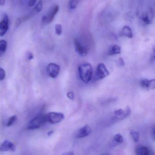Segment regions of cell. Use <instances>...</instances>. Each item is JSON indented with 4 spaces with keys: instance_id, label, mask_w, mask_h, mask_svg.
Returning <instances> with one entry per match:
<instances>
[{
    "instance_id": "ffe728a7",
    "label": "cell",
    "mask_w": 155,
    "mask_h": 155,
    "mask_svg": "<svg viewBox=\"0 0 155 155\" xmlns=\"http://www.w3.org/2000/svg\"><path fill=\"white\" fill-rule=\"evenodd\" d=\"M17 119V117L16 115H14V116H11L9 118L7 122V127H10L13 124V123L16 121Z\"/></svg>"
},
{
    "instance_id": "d4e9b609",
    "label": "cell",
    "mask_w": 155,
    "mask_h": 155,
    "mask_svg": "<svg viewBox=\"0 0 155 155\" xmlns=\"http://www.w3.org/2000/svg\"><path fill=\"white\" fill-rule=\"evenodd\" d=\"M67 95L70 100H73L74 99V94L73 92H69L67 93Z\"/></svg>"
},
{
    "instance_id": "ac0fdd59",
    "label": "cell",
    "mask_w": 155,
    "mask_h": 155,
    "mask_svg": "<svg viewBox=\"0 0 155 155\" xmlns=\"http://www.w3.org/2000/svg\"><path fill=\"white\" fill-rule=\"evenodd\" d=\"M7 47V41L3 39L0 40V54H2L6 51Z\"/></svg>"
},
{
    "instance_id": "7402d4cb",
    "label": "cell",
    "mask_w": 155,
    "mask_h": 155,
    "mask_svg": "<svg viewBox=\"0 0 155 155\" xmlns=\"http://www.w3.org/2000/svg\"><path fill=\"white\" fill-rule=\"evenodd\" d=\"M55 33L58 36H60L62 33V26L61 24H58L55 26Z\"/></svg>"
},
{
    "instance_id": "9a60e30c",
    "label": "cell",
    "mask_w": 155,
    "mask_h": 155,
    "mask_svg": "<svg viewBox=\"0 0 155 155\" xmlns=\"http://www.w3.org/2000/svg\"><path fill=\"white\" fill-rule=\"evenodd\" d=\"M152 16L153 17L154 16V12H153V10L151 9L149 13L146 12L143 15L142 20H143V22L147 24H150L152 22V20H151V19Z\"/></svg>"
},
{
    "instance_id": "4dcf8cb0",
    "label": "cell",
    "mask_w": 155,
    "mask_h": 155,
    "mask_svg": "<svg viewBox=\"0 0 155 155\" xmlns=\"http://www.w3.org/2000/svg\"><path fill=\"white\" fill-rule=\"evenodd\" d=\"M54 131H50L48 133H47V135L48 136H50L52 135Z\"/></svg>"
},
{
    "instance_id": "52a82bcc",
    "label": "cell",
    "mask_w": 155,
    "mask_h": 155,
    "mask_svg": "<svg viewBox=\"0 0 155 155\" xmlns=\"http://www.w3.org/2000/svg\"><path fill=\"white\" fill-rule=\"evenodd\" d=\"M8 23V16L7 14H3L2 21L0 22V37L4 36L7 31Z\"/></svg>"
},
{
    "instance_id": "f546056e",
    "label": "cell",
    "mask_w": 155,
    "mask_h": 155,
    "mask_svg": "<svg viewBox=\"0 0 155 155\" xmlns=\"http://www.w3.org/2000/svg\"><path fill=\"white\" fill-rule=\"evenodd\" d=\"M5 2V0H0V6H3Z\"/></svg>"
},
{
    "instance_id": "cb8c5ba5",
    "label": "cell",
    "mask_w": 155,
    "mask_h": 155,
    "mask_svg": "<svg viewBox=\"0 0 155 155\" xmlns=\"http://www.w3.org/2000/svg\"><path fill=\"white\" fill-rule=\"evenodd\" d=\"M6 73L5 70L1 68H0V81L2 80L5 79Z\"/></svg>"
},
{
    "instance_id": "83f0119b",
    "label": "cell",
    "mask_w": 155,
    "mask_h": 155,
    "mask_svg": "<svg viewBox=\"0 0 155 155\" xmlns=\"http://www.w3.org/2000/svg\"><path fill=\"white\" fill-rule=\"evenodd\" d=\"M118 63L121 66H124V62L122 58H120L119 59H118Z\"/></svg>"
},
{
    "instance_id": "6da1fadb",
    "label": "cell",
    "mask_w": 155,
    "mask_h": 155,
    "mask_svg": "<svg viewBox=\"0 0 155 155\" xmlns=\"http://www.w3.org/2000/svg\"><path fill=\"white\" fill-rule=\"evenodd\" d=\"M79 77L81 80L85 83H88L91 80L93 74L92 66L89 63H83L78 67Z\"/></svg>"
},
{
    "instance_id": "8fae6325",
    "label": "cell",
    "mask_w": 155,
    "mask_h": 155,
    "mask_svg": "<svg viewBox=\"0 0 155 155\" xmlns=\"http://www.w3.org/2000/svg\"><path fill=\"white\" fill-rule=\"evenodd\" d=\"M42 5H43V2H42V1L41 0H40V1H39L38 4H37L36 7H35V8L32 10V11L31 12L29 15H28V16H25V17L21 18V19H22L21 20H22V22L25 21V20H27V19L35 16L36 15H37V14L42 10Z\"/></svg>"
},
{
    "instance_id": "1f68e13d",
    "label": "cell",
    "mask_w": 155,
    "mask_h": 155,
    "mask_svg": "<svg viewBox=\"0 0 155 155\" xmlns=\"http://www.w3.org/2000/svg\"><path fill=\"white\" fill-rule=\"evenodd\" d=\"M108 155V154H107V153H103V154H101V155Z\"/></svg>"
},
{
    "instance_id": "603a6c76",
    "label": "cell",
    "mask_w": 155,
    "mask_h": 155,
    "mask_svg": "<svg viewBox=\"0 0 155 155\" xmlns=\"http://www.w3.org/2000/svg\"><path fill=\"white\" fill-rule=\"evenodd\" d=\"M77 5V1L76 0H70V7L72 9H74L76 7Z\"/></svg>"
},
{
    "instance_id": "d6986e66",
    "label": "cell",
    "mask_w": 155,
    "mask_h": 155,
    "mask_svg": "<svg viewBox=\"0 0 155 155\" xmlns=\"http://www.w3.org/2000/svg\"><path fill=\"white\" fill-rule=\"evenodd\" d=\"M130 134L135 142H137L139 141V133L136 130H133L130 132Z\"/></svg>"
},
{
    "instance_id": "7c38bea8",
    "label": "cell",
    "mask_w": 155,
    "mask_h": 155,
    "mask_svg": "<svg viewBox=\"0 0 155 155\" xmlns=\"http://www.w3.org/2000/svg\"><path fill=\"white\" fill-rule=\"evenodd\" d=\"M91 129L88 125H85L80 128L76 134V138H82L86 137L90 134Z\"/></svg>"
},
{
    "instance_id": "5bb4252c",
    "label": "cell",
    "mask_w": 155,
    "mask_h": 155,
    "mask_svg": "<svg viewBox=\"0 0 155 155\" xmlns=\"http://www.w3.org/2000/svg\"><path fill=\"white\" fill-rule=\"evenodd\" d=\"M121 35L123 37H127L128 38H132L133 37L132 30L128 26H124L121 30Z\"/></svg>"
},
{
    "instance_id": "30bf717a",
    "label": "cell",
    "mask_w": 155,
    "mask_h": 155,
    "mask_svg": "<svg viewBox=\"0 0 155 155\" xmlns=\"http://www.w3.org/2000/svg\"><path fill=\"white\" fill-rule=\"evenodd\" d=\"M16 150V147L11 142L8 140H5L0 144V151H14Z\"/></svg>"
},
{
    "instance_id": "e0dca14e",
    "label": "cell",
    "mask_w": 155,
    "mask_h": 155,
    "mask_svg": "<svg viewBox=\"0 0 155 155\" xmlns=\"http://www.w3.org/2000/svg\"><path fill=\"white\" fill-rule=\"evenodd\" d=\"M136 155H150V151L147 147L141 146L136 149Z\"/></svg>"
},
{
    "instance_id": "4fadbf2b",
    "label": "cell",
    "mask_w": 155,
    "mask_h": 155,
    "mask_svg": "<svg viewBox=\"0 0 155 155\" xmlns=\"http://www.w3.org/2000/svg\"><path fill=\"white\" fill-rule=\"evenodd\" d=\"M140 84L142 88L146 89H154L155 88V80L142 79L140 81Z\"/></svg>"
},
{
    "instance_id": "3957f363",
    "label": "cell",
    "mask_w": 155,
    "mask_h": 155,
    "mask_svg": "<svg viewBox=\"0 0 155 155\" xmlns=\"http://www.w3.org/2000/svg\"><path fill=\"white\" fill-rule=\"evenodd\" d=\"M108 69L103 63H100L98 65L96 72V78L97 80H102L109 75Z\"/></svg>"
},
{
    "instance_id": "5b68a950",
    "label": "cell",
    "mask_w": 155,
    "mask_h": 155,
    "mask_svg": "<svg viewBox=\"0 0 155 155\" xmlns=\"http://www.w3.org/2000/svg\"><path fill=\"white\" fill-rule=\"evenodd\" d=\"M59 6L58 5L54 7H53L51 8V9L49 10L47 15H44L42 16V22L46 23L49 24L52 22L56 14L58 13L59 10Z\"/></svg>"
},
{
    "instance_id": "8992f818",
    "label": "cell",
    "mask_w": 155,
    "mask_h": 155,
    "mask_svg": "<svg viewBox=\"0 0 155 155\" xmlns=\"http://www.w3.org/2000/svg\"><path fill=\"white\" fill-rule=\"evenodd\" d=\"M60 69L59 66L53 63H50L46 68L47 73L49 76L52 78H55L58 76L59 73Z\"/></svg>"
},
{
    "instance_id": "9c48e42d",
    "label": "cell",
    "mask_w": 155,
    "mask_h": 155,
    "mask_svg": "<svg viewBox=\"0 0 155 155\" xmlns=\"http://www.w3.org/2000/svg\"><path fill=\"white\" fill-rule=\"evenodd\" d=\"M74 43L76 51L79 55L84 56L88 54V51L87 48L83 46L77 39H74Z\"/></svg>"
},
{
    "instance_id": "ba28073f",
    "label": "cell",
    "mask_w": 155,
    "mask_h": 155,
    "mask_svg": "<svg viewBox=\"0 0 155 155\" xmlns=\"http://www.w3.org/2000/svg\"><path fill=\"white\" fill-rule=\"evenodd\" d=\"M131 113V110L129 107L123 110V109H119L115 111L114 113V116L117 118L118 119H123L127 117H128Z\"/></svg>"
},
{
    "instance_id": "277c9868",
    "label": "cell",
    "mask_w": 155,
    "mask_h": 155,
    "mask_svg": "<svg viewBox=\"0 0 155 155\" xmlns=\"http://www.w3.org/2000/svg\"><path fill=\"white\" fill-rule=\"evenodd\" d=\"M47 121L55 124L61 121L64 119V115L61 113L51 112L46 114Z\"/></svg>"
},
{
    "instance_id": "f1b7e54d",
    "label": "cell",
    "mask_w": 155,
    "mask_h": 155,
    "mask_svg": "<svg viewBox=\"0 0 155 155\" xmlns=\"http://www.w3.org/2000/svg\"><path fill=\"white\" fill-rule=\"evenodd\" d=\"M62 155H74V153L73 151H70V152H66Z\"/></svg>"
},
{
    "instance_id": "7a4b0ae2",
    "label": "cell",
    "mask_w": 155,
    "mask_h": 155,
    "mask_svg": "<svg viewBox=\"0 0 155 155\" xmlns=\"http://www.w3.org/2000/svg\"><path fill=\"white\" fill-rule=\"evenodd\" d=\"M46 122H47V120L46 114L39 115L29 121L27 128L30 130L38 129Z\"/></svg>"
},
{
    "instance_id": "2e32d148",
    "label": "cell",
    "mask_w": 155,
    "mask_h": 155,
    "mask_svg": "<svg viewBox=\"0 0 155 155\" xmlns=\"http://www.w3.org/2000/svg\"><path fill=\"white\" fill-rule=\"evenodd\" d=\"M121 52V48L120 46L117 45L112 46L109 49V54L110 55H115V54H119Z\"/></svg>"
},
{
    "instance_id": "484cf974",
    "label": "cell",
    "mask_w": 155,
    "mask_h": 155,
    "mask_svg": "<svg viewBox=\"0 0 155 155\" xmlns=\"http://www.w3.org/2000/svg\"><path fill=\"white\" fill-rule=\"evenodd\" d=\"M26 56H27V59L29 60H32L33 59V55L31 52H27L26 53Z\"/></svg>"
},
{
    "instance_id": "44dd1931",
    "label": "cell",
    "mask_w": 155,
    "mask_h": 155,
    "mask_svg": "<svg viewBox=\"0 0 155 155\" xmlns=\"http://www.w3.org/2000/svg\"><path fill=\"white\" fill-rule=\"evenodd\" d=\"M114 140L115 142L118 143H121L123 142V138L122 136L120 134H117L114 137Z\"/></svg>"
},
{
    "instance_id": "4316f807",
    "label": "cell",
    "mask_w": 155,
    "mask_h": 155,
    "mask_svg": "<svg viewBox=\"0 0 155 155\" xmlns=\"http://www.w3.org/2000/svg\"><path fill=\"white\" fill-rule=\"evenodd\" d=\"M36 3V0H30L28 2V6L31 7L34 6Z\"/></svg>"
}]
</instances>
